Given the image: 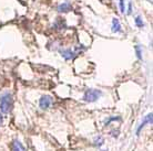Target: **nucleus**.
<instances>
[{"mask_svg":"<svg viewBox=\"0 0 153 151\" xmlns=\"http://www.w3.org/2000/svg\"><path fill=\"white\" fill-rule=\"evenodd\" d=\"M13 106V99L10 93H4L2 95H0V110L4 114L10 113Z\"/></svg>","mask_w":153,"mask_h":151,"instance_id":"obj_1","label":"nucleus"},{"mask_svg":"<svg viewBox=\"0 0 153 151\" xmlns=\"http://www.w3.org/2000/svg\"><path fill=\"white\" fill-rule=\"evenodd\" d=\"M101 94H102V93L100 91H98V89H88V91L84 93L83 99L88 103L96 102L97 99L101 96Z\"/></svg>","mask_w":153,"mask_h":151,"instance_id":"obj_2","label":"nucleus"},{"mask_svg":"<svg viewBox=\"0 0 153 151\" xmlns=\"http://www.w3.org/2000/svg\"><path fill=\"white\" fill-rule=\"evenodd\" d=\"M51 104H52V98L50 96H48V95L42 96L40 100H39V106H40L41 109H48L51 106Z\"/></svg>","mask_w":153,"mask_h":151,"instance_id":"obj_3","label":"nucleus"},{"mask_svg":"<svg viewBox=\"0 0 153 151\" xmlns=\"http://www.w3.org/2000/svg\"><path fill=\"white\" fill-rule=\"evenodd\" d=\"M60 53H61V55L65 57V60H72L73 57L76 56V53L73 52L72 50H70V49L60 50Z\"/></svg>","mask_w":153,"mask_h":151,"instance_id":"obj_4","label":"nucleus"},{"mask_svg":"<svg viewBox=\"0 0 153 151\" xmlns=\"http://www.w3.org/2000/svg\"><path fill=\"white\" fill-rule=\"evenodd\" d=\"M146 124H152V114H149V115H146V119L143 120L141 125L139 126V128L137 129V135H140V131H141V129L146 125Z\"/></svg>","mask_w":153,"mask_h":151,"instance_id":"obj_5","label":"nucleus"},{"mask_svg":"<svg viewBox=\"0 0 153 151\" xmlns=\"http://www.w3.org/2000/svg\"><path fill=\"white\" fill-rule=\"evenodd\" d=\"M11 150L12 151H26L19 140H13L12 146H11Z\"/></svg>","mask_w":153,"mask_h":151,"instance_id":"obj_6","label":"nucleus"},{"mask_svg":"<svg viewBox=\"0 0 153 151\" xmlns=\"http://www.w3.org/2000/svg\"><path fill=\"white\" fill-rule=\"evenodd\" d=\"M71 10V4L69 2H63V4L58 6V11L59 12H68Z\"/></svg>","mask_w":153,"mask_h":151,"instance_id":"obj_7","label":"nucleus"},{"mask_svg":"<svg viewBox=\"0 0 153 151\" xmlns=\"http://www.w3.org/2000/svg\"><path fill=\"white\" fill-rule=\"evenodd\" d=\"M121 31V26H120V22H119V20L117 18H113L112 20V32H120Z\"/></svg>","mask_w":153,"mask_h":151,"instance_id":"obj_8","label":"nucleus"},{"mask_svg":"<svg viewBox=\"0 0 153 151\" xmlns=\"http://www.w3.org/2000/svg\"><path fill=\"white\" fill-rule=\"evenodd\" d=\"M62 19V18H61ZM60 18H58V20L56 21V23H54V28H57L58 30H61L62 28L61 26H63L65 28V20H61Z\"/></svg>","mask_w":153,"mask_h":151,"instance_id":"obj_9","label":"nucleus"},{"mask_svg":"<svg viewBox=\"0 0 153 151\" xmlns=\"http://www.w3.org/2000/svg\"><path fill=\"white\" fill-rule=\"evenodd\" d=\"M135 24H137L139 28H142V26H144V23L142 21L141 17H137V18H135Z\"/></svg>","mask_w":153,"mask_h":151,"instance_id":"obj_10","label":"nucleus"},{"mask_svg":"<svg viewBox=\"0 0 153 151\" xmlns=\"http://www.w3.org/2000/svg\"><path fill=\"white\" fill-rule=\"evenodd\" d=\"M135 52H137V56H138V59L141 60L142 59V51H141V48H140L139 45H135Z\"/></svg>","mask_w":153,"mask_h":151,"instance_id":"obj_11","label":"nucleus"},{"mask_svg":"<svg viewBox=\"0 0 153 151\" xmlns=\"http://www.w3.org/2000/svg\"><path fill=\"white\" fill-rule=\"evenodd\" d=\"M103 142H104L103 138H102V137H98V138H97V139H96V142H94V144H96V146H98V147H100L101 144H103Z\"/></svg>","mask_w":153,"mask_h":151,"instance_id":"obj_12","label":"nucleus"},{"mask_svg":"<svg viewBox=\"0 0 153 151\" xmlns=\"http://www.w3.org/2000/svg\"><path fill=\"white\" fill-rule=\"evenodd\" d=\"M119 4H120V11L123 13V12L126 11V7H124V0H120Z\"/></svg>","mask_w":153,"mask_h":151,"instance_id":"obj_13","label":"nucleus"},{"mask_svg":"<svg viewBox=\"0 0 153 151\" xmlns=\"http://www.w3.org/2000/svg\"><path fill=\"white\" fill-rule=\"evenodd\" d=\"M131 12H132V4H129V11H128V15H130Z\"/></svg>","mask_w":153,"mask_h":151,"instance_id":"obj_14","label":"nucleus"},{"mask_svg":"<svg viewBox=\"0 0 153 151\" xmlns=\"http://www.w3.org/2000/svg\"><path fill=\"white\" fill-rule=\"evenodd\" d=\"M2 122H4V118H2V115L0 114V126L2 125Z\"/></svg>","mask_w":153,"mask_h":151,"instance_id":"obj_15","label":"nucleus"}]
</instances>
